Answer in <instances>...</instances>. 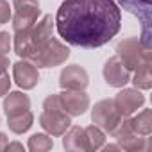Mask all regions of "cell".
<instances>
[{"mask_svg":"<svg viewBox=\"0 0 152 152\" xmlns=\"http://www.w3.org/2000/svg\"><path fill=\"white\" fill-rule=\"evenodd\" d=\"M63 147L66 150H86V141H84V129L83 127H68L66 132L63 134Z\"/></svg>","mask_w":152,"mask_h":152,"instance_id":"obj_15","label":"cell"},{"mask_svg":"<svg viewBox=\"0 0 152 152\" xmlns=\"http://www.w3.org/2000/svg\"><path fill=\"white\" fill-rule=\"evenodd\" d=\"M120 4L124 9H127L129 13H132L134 16H138L141 20L143 25V39L145 43L150 45L148 39V23H150V0H120Z\"/></svg>","mask_w":152,"mask_h":152,"instance_id":"obj_13","label":"cell"},{"mask_svg":"<svg viewBox=\"0 0 152 152\" xmlns=\"http://www.w3.org/2000/svg\"><path fill=\"white\" fill-rule=\"evenodd\" d=\"M113 102L122 116H131L145 104V95L138 88H124L122 91L116 93Z\"/></svg>","mask_w":152,"mask_h":152,"instance_id":"obj_8","label":"cell"},{"mask_svg":"<svg viewBox=\"0 0 152 152\" xmlns=\"http://www.w3.org/2000/svg\"><path fill=\"white\" fill-rule=\"evenodd\" d=\"M118 141V145H120V148H124V150H129V152H143V150H147L150 145L147 143V138H143V136H140V134H129V136H125V138H120V140H116Z\"/></svg>","mask_w":152,"mask_h":152,"instance_id":"obj_19","label":"cell"},{"mask_svg":"<svg viewBox=\"0 0 152 152\" xmlns=\"http://www.w3.org/2000/svg\"><path fill=\"white\" fill-rule=\"evenodd\" d=\"M39 125L50 136H63L66 132V129L72 125V116L68 113H64L63 109H59V111H43L39 115Z\"/></svg>","mask_w":152,"mask_h":152,"instance_id":"obj_10","label":"cell"},{"mask_svg":"<svg viewBox=\"0 0 152 152\" xmlns=\"http://www.w3.org/2000/svg\"><path fill=\"white\" fill-rule=\"evenodd\" d=\"M13 79L22 90H32L39 83V72L31 61L22 59L13 64Z\"/></svg>","mask_w":152,"mask_h":152,"instance_id":"obj_12","label":"cell"},{"mask_svg":"<svg viewBox=\"0 0 152 152\" xmlns=\"http://www.w3.org/2000/svg\"><path fill=\"white\" fill-rule=\"evenodd\" d=\"M84 141H86V150H100L106 143V132L93 125H88L84 129Z\"/></svg>","mask_w":152,"mask_h":152,"instance_id":"obj_18","label":"cell"},{"mask_svg":"<svg viewBox=\"0 0 152 152\" xmlns=\"http://www.w3.org/2000/svg\"><path fill=\"white\" fill-rule=\"evenodd\" d=\"M11 90V79H9V73L4 72L0 73V97H6Z\"/></svg>","mask_w":152,"mask_h":152,"instance_id":"obj_25","label":"cell"},{"mask_svg":"<svg viewBox=\"0 0 152 152\" xmlns=\"http://www.w3.org/2000/svg\"><path fill=\"white\" fill-rule=\"evenodd\" d=\"M29 150L31 152H47L54 147V141H52V136L47 134V132H36L29 138Z\"/></svg>","mask_w":152,"mask_h":152,"instance_id":"obj_21","label":"cell"},{"mask_svg":"<svg viewBox=\"0 0 152 152\" xmlns=\"http://www.w3.org/2000/svg\"><path fill=\"white\" fill-rule=\"evenodd\" d=\"M11 66V63H9V57L6 56V54H0V73H4V72H7V68Z\"/></svg>","mask_w":152,"mask_h":152,"instance_id":"obj_26","label":"cell"},{"mask_svg":"<svg viewBox=\"0 0 152 152\" xmlns=\"http://www.w3.org/2000/svg\"><path fill=\"white\" fill-rule=\"evenodd\" d=\"M54 23L66 43L99 48L118 34L122 11L115 0H63Z\"/></svg>","mask_w":152,"mask_h":152,"instance_id":"obj_1","label":"cell"},{"mask_svg":"<svg viewBox=\"0 0 152 152\" xmlns=\"http://www.w3.org/2000/svg\"><path fill=\"white\" fill-rule=\"evenodd\" d=\"M13 9H15L11 16L13 32L31 29L41 15L39 0H13Z\"/></svg>","mask_w":152,"mask_h":152,"instance_id":"obj_4","label":"cell"},{"mask_svg":"<svg viewBox=\"0 0 152 152\" xmlns=\"http://www.w3.org/2000/svg\"><path fill=\"white\" fill-rule=\"evenodd\" d=\"M124 116L118 113V109L115 107V102L113 99H104V100H99L93 109H91V122L100 127L104 132L111 134V131L118 125V122L122 120Z\"/></svg>","mask_w":152,"mask_h":152,"instance_id":"obj_5","label":"cell"},{"mask_svg":"<svg viewBox=\"0 0 152 152\" xmlns=\"http://www.w3.org/2000/svg\"><path fill=\"white\" fill-rule=\"evenodd\" d=\"M102 75H104L106 84L111 88H124L127 83H131V70H127L116 56L109 57L104 63Z\"/></svg>","mask_w":152,"mask_h":152,"instance_id":"obj_9","label":"cell"},{"mask_svg":"<svg viewBox=\"0 0 152 152\" xmlns=\"http://www.w3.org/2000/svg\"><path fill=\"white\" fill-rule=\"evenodd\" d=\"M88 84L90 75L79 64H68L59 73V86L63 90H86Z\"/></svg>","mask_w":152,"mask_h":152,"instance_id":"obj_11","label":"cell"},{"mask_svg":"<svg viewBox=\"0 0 152 152\" xmlns=\"http://www.w3.org/2000/svg\"><path fill=\"white\" fill-rule=\"evenodd\" d=\"M68 57H70V48L66 45H63L57 38L52 36L41 47V50L31 59V63L36 68H54V66H59V64L66 63Z\"/></svg>","mask_w":152,"mask_h":152,"instance_id":"obj_3","label":"cell"},{"mask_svg":"<svg viewBox=\"0 0 152 152\" xmlns=\"http://www.w3.org/2000/svg\"><path fill=\"white\" fill-rule=\"evenodd\" d=\"M7 134H4V132H0V152L2 150H6V147H7Z\"/></svg>","mask_w":152,"mask_h":152,"instance_id":"obj_28","label":"cell"},{"mask_svg":"<svg viewBox=\"0 0 152 152\" xmlns=\"http://www.w3.org/2000/svg\"><path fill=\"white\" fill-rule=\"evenodd\" d=\"M52 31H54V20L50 15H45L32 25V29L29 31V54L25 57L27 61H31L41 50V47L52 38Z\"/></svg>","mask_w":152,"mask_h":152,"instance_id":"obj_6","label":"cell"},{"mask_svg":"<svg viewBox=\"0 0 152 152\" xmlns=\"http://www.w3.org/2000/svg\"><path fill=\"white\" fill-rule=\"evenodd\" d=\"M6 150H20V152H23V145L22 143H18V141H15V143H7V147H6Z\"/></svg>","mask_w":152,"mask_h":152,"instance_id":"obj_27","label":"cell"},{"mask_svg":"<svg viewBox=\"0 0 152 152\" xmlns=\"http://www.w3.org/2000/svg\"><path fill=\"white\" fill-rule=\"evenodd\" d=\"M102 148H104L106 152H109V150H122V148H120V145H106V143H104V147H102Z\"/></svg>","mask_w":152,"mask_h":152,"instance_id":"obj_29","label":"cell"},{"mask_svg":"<svg viewBox=\"0 0 152 152\" xmlns=\"http://www.w3.org/2000/svg\"><path fill=\"white\" fill-rule=\"evenodd\" d=\"M13 47V36L6 31H0V54H7Z\"/></svg>","mask_w":152,"mask_h":152,"instance_id":"obj_24","label":"cell"},{"mask_svg":"<svg viewBox=\"0 0 152 152\" xmlns=\"http://www.w3.org/2000/svg\"><path fill=\"white\" fill-rule=\"evenodd\" d=\"M59 109H63L59 93H52L43 100V111H59Z\"/></svg>","mask_w":152,"mask_h":152,"instance_id":"obj_22","label":"cell"},{"mask_svg":"<svg viewBox=\"0 0 152 152\" xmlns=\"http://www.w3.org/2000/svg\"><path fill=\"white\" fill-rule=\"evenodd\" d=\"M13 16V7L9 6L7 0H0V25H4L11 20Z\"/></svg>","mask_w":152,"mask_h":152,"instance_id":"obj_23","label":"cell"},{"mask_svg":"<svg viewBox=\"0 0 152 152\" xmlns=\"http://www.w3.org/2000/svg\"><path fill=\"white\" fill-rule=\"evenodd\" d=\"M31 109V99L22 91H9L4 99V111L7 116L20 115Z\"/></svg>","mask_w":152,"mask_h":152,"instance_id":"obj_14","label":"cell"},{"mask_svg":"<svg viewBox=\"0 0 152 152\" xmlns=\"http://www.w3.org/2000/svg\"><path fill=\"white\" fill-rule=\"evenodd\" d=\"M32 122H34V115L31 113V109L29 111H23L20 115H15V116H7V125H9V129L15 134L27 132L32 127Z\"/></svg>","mask_w":152,"mask_h":152,"instance_id":"obj_17","label":"cell"},{"mask_svg":"<svg viewBox=\"0 0 152 152\" xmlns=\"http://www.w3.org/2000/svg\"><path fill=\"white\" fill-rule=\"evenodd\" d=\"M116 57L127 70H136L143 64H152V48L140 38H125L116 45Z\"/></svg>","mask_w":152,"mask_h":152,"instance_id":"obj_2","label":"cell"},{"mask_svg":"<svg viewBox=\"0 0 152 152\" xmlns=\"http://www.w3.org/2000/svg\"><path fill=\"white\" fill-rule=\"evenodd\" d=\"M132 131L140 136H148L152 132V109H143L138 115L131 116Z\"/></svg>","mask_w":152,"mask_h":152,"instance_id":"obj_16","label":"cell"},{"mask_svg":"<svg viewBox=\"0 0 152 152\" xmlns=\"http://www.w3.org/2000/svg\"><path fill=\"white\" fill-rule=\"evenodd\" d=\"M131 83L138 90H150L152 88V73L150 64H143L134 70V77H131Z\"/></svg>","mask_w":152,"mask_h":152,"instance_id":"obj_20","label":"cell"},{"mask_svg":"<svg viewBox=\"0 0 152 152\" xmlns=\"http://www.w3.org/2000/svg\"><path fill=\"white\" fill-rule=\"evenodd\" d=\"M63 111L70 116H81L90 109V97L84 90H63L59 93Z\"/></svg>","mask_w":152,"mask_h":152,"instance_id":"obj_7","label":"cell"}]
</instances>
